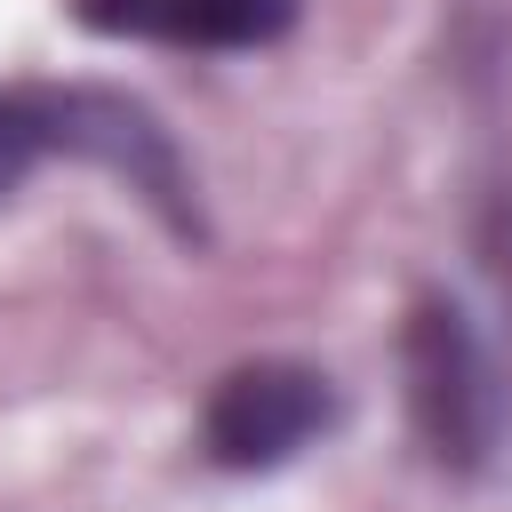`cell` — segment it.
Listing matches in <instances>:
<instances>
[{"label": "cell", "instance_id": "1", "mask_svg": "<svg viewBox=\"0 0 512 512\" xmlns=\"http://www.w3.org/2000/svg\"><path fill=\"white\" fill-rule=\"evenodd\" d=\"M40 160H96V168L128 176V192H144L176 232H200L184 152L120 88H40V80L0 88V192H16Z\"/></svg>", "mask_w": 512, "mask_h": 512}, {"label": "cell", "instance_id": "2", "mask_svg": "<svg viewBox=\"0 0 512 512\" xmlns=\"http://www.w3.org/2000/svg\"><path fill=\"white\" fill-rule=\"evenodd\" d=\"M400 392H408V424L424 440V456L456 480L496 464L504 440V376L488 360V336L472 328V312L440 288H424L400 320Z\"/></svg>", "mask_w": 512, "mask_h": 512}, {"label": "cell", "instance_id": "3", "mask_svg": "<svg viewBox=\"0 0 512 512\" xmlns=\"http://www.w3.org/2000/svg\"><path fill=\"white\" fill-rule=\"evenodd\" d=\"M336 424V384L312 360H240L216 376L208 408H200V448L224 472H272L288 456H304L320 432Z\"/></svg>", "mask_w": 512, "mask_h": 512}, {"label": "cell", "instance_id": "4", "mask_svg": "<svg viewBox=\"0 0 512 512\" xmlns=\"http://www.w3.org/2000/svg\"><path fill=\"white\" fill-rule=\"evenodd\" d=\"M72 16L104 40H160V48H272L296 32L304 0H72Z\"/></svg>", "mask_w": 512, "mask_h": 512}]
</instances>
